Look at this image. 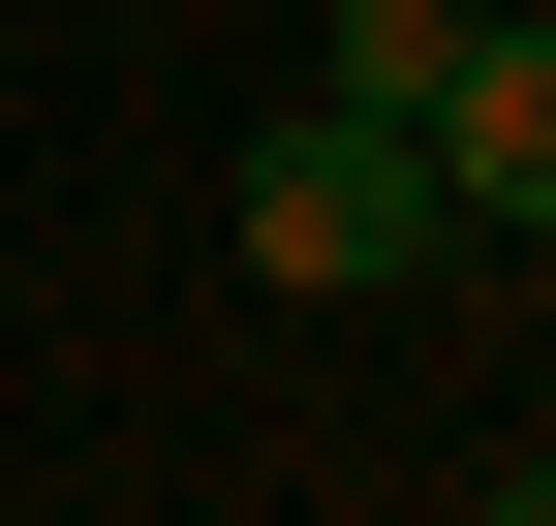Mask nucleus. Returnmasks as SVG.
I'll use <instances>...</instances> for the list:
<instances>
[{
  "mask_svg": "<svg viewBox=\"0 0 556 526\" xmlns=\"http://www.w3.org/2000/svg\"><path fill=\"white\" fill-rule=\"evenodd\" d=\"M248 248H278V279H433V248H464V186H433V124L278 93V124H248Z\"/></svg>",
  "mask_w": 556,
  "mask_h": 526,
  "instance_id": "1",
  "label": "nucleus"
},
{
  "mask_svg": "<svg viewBox=\"0 0 556 526\" xmlns=\"http://www.w3.org/2000/svg\"><path fill=\"white\" fill-rule=\"evenodd\" d=\"M433 186H464V248H556V0H495V32H464Z\"/></svg>",
  "mask_w": 556,
  "mask_h": 526,
  "instance_id": "2",
  "label": "nucleus"
},
{
  "mask_svg": "<svg viewBox=\"0 0 556 526\" xmlns=\"http://www.w3.org/2000/svg\"><path fill=\"white\" fill-rule=\"evenodd\" d=\"M464 32H495V0H309V93H371V124H433V93H464Z\"/></svg>",
  "mask_w": 556,
  "mask_h": 526,
  "instance_id": "3",
  "label": "nucleus"
},
{
  "mask_svg": "<svg viewBox=\"0 0 556 526\" xmlns=\"http://www.w3.org/2000/svg\"><path fill=\"white\" fill-rule=\"evenodd\" d=\"M495 526H556V465H495Z\"/></svg>",
  "mask_w": 556,
  "mask_h": 526,
  "instance_id": "4",
  "label": "nucleus"
}]
</instances>
